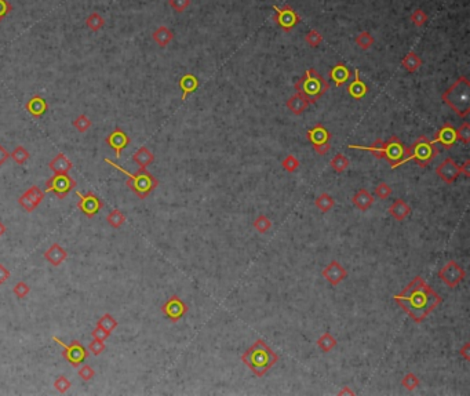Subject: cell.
I'll use <instances>...</instances> for the list:
<instances>
[{
    "mask_svg": "<svg viewBox=\"0 0 470 396\" xmlns=\"http://www.w3.org/2000/svg\"><path fill=\"white\" fill-rule=\"evenodd\" d=\"M10 279V271L6 268L5 265L0 264V284H5Z\"/></svg>",
    "mask_w": 470,
    "mask_h": 396,
    "instance_id": "55",
    "label": "cell"
},
{
    "mask_svg": "<svg viewBox=\"0 0 470 396\" xmlns=\"http://www.w3.org/2000/svg\"><path fill=\"white\" fill-rule=\"evenodd\" d=\"M349 149H362L371 152L372 155L378 158V159L388 160L392 170L401 166V164L407 163L408 156H410V150L404 144H402L398 137L393 136L389 138L388 141H382V140H376L374 144L370 146L362 145H348Z\"/></svg>",
    "mask_w": 470,
    "mask_h": 396,
    "instance_id": "2",
    "label": "cell"
},
{
    "mask_svg": "<svg viewBox=\"0 0 470 396\" xmlns=\"http://www.w3.org/2000/svg\"><path fill=\"white\" fill-rule=\"evenodd\" d=\"M306 138L312 144L316 153L320 156H324L331 149V133L323 124L319 123L310 130H307Z\"/></svg>",
    "mask_w": 470,
    "mask_h": 396,
    "instance_id": "9",
    "label": "cell"
},
{
    "mask_svg": "<svg viewBox=\"0 0 470 396\" xmlns=\"http://www.w3.org/2000/svg\"><path fill=\"white\" fill-rule=\"evenodd\" d=\"M393 300L415 323H422L443 302L439 293L420 276H415L401 293L394 294Z\"/></svg>",
    "mask_w": 470,
    "mask_h": 396,
    "instance_id": "1",
    "label": "cell"
},
{
    "mask_svg": "<svg viewBox=\"0 0 470 396\" xmlns=\"http://www.w3.org/2000/svg\"><path fill=\"white\" fill-rule=\"evenodd\" d=\"M91 336H93V338H95V340H100V341H106L110 334H109V333H106V332H104L102 328L95 327L94 330L91 332Z\"/></svg>",
    "mask_w": 470,
    "mask_h": 396,
    "instance_id": "54",
    "label": "cell"
},
{
    "mask_svg": "<svg viewBox=\"0 0 470 396\" xmlns=\"http://www.w3.org/2000/svg\"><path fill=\"white\" fill-rule=\"evenodd\" d=\"M73 188H76V181L69 175V173L54 174L46 182V193L51 192L57 195L58 199H63Z\"/></svg>",
    "mask_w": 470,
    "mask_h": 396,
    "instance_id": "8",
    "label": "cell"
},
{
    "mask_svg": "<svg viewBox=\"0 0 470 396\" xmlns=\"http://www.w3.org/2000/svg\"><path fill=\"white\" fill-rule=\"evenodd\" d=\"M43 257H44V260L49 261L51 265L59 267L63 261L68 258V251L65 250L59 243H54V245L43 254Z\"/></svg>",
    "mask_w": 470,
    "mask_h": 396,
    "instance_id": "22",
    "label": "cell"
},
{
    "mask_svg": "<svg viewBox=\"0 0 470 396\" xmlns=\"http://www.w3.org/2000/svg\"><path fill=\"white\" fill-rule=\"evenodd\" d=\"M5 233H6V225L0 221V237L3 236Z\"/></svg>",
    "mask_w": 470,
    "mask_h": 396,
    "instance_id": "60",
    "label": "cell"
},
{
    "mask_svg": "<svg viewBox=\"0 0 470 396\" xmlns=\"http://www.w3.org/2000/svg\"><path fill=\"white\" fill-rule=\"evenodd\" d=\"M457 138L463 144H469L470 142V124L467 122H465L459 127V130H457Z\"/></svg>",
    "mask_w": 470,
    "mask_h": 396,
    "instance_id": "49",
    "label": "cell"
},
{
    "mask_svg": "<svg viewBox=\"0 0 470 396\" xmlns=\"http://www.w3.org/2000/svg\"><path fill=\"white\" fill-rule=\"evenodd\" d=\"M43 199H44V192L41 191L39 187H36V185H33L24 195L19 196L18 203L25 211L32 213L43 202Z\"/></svg>",
    "mask_w": 470,
    "mask_h": 396,
    "instance_id": "16",
    "label": "cell"
},
{
    "mask_svg": "<svg viewBox=\"0 0 470 396\" xmlns=\"http://www.w3.org/2000/svg\"><path fill=\"white\" fill-rule=\"evenodd\" d=\"M53 340L63 348V359L68 360L69 363L72 364V366H75V367H77L79 364H82L83 362L87 359V356H88L87 349L79 341H72L68 345V344H65V342L61 341V340L57 337H53Z\"/></svg>",
    "mask_w": 470,
    "mask_h": 396,
    "instance_id": "12",
    "label": "cell"
},
{
    "mask_svg": "<svg viewBox=\"0 0 470 396\" xmlns=\"http://www.w3.org/2000/svg\"><path fill=\"white\" fill-rule=\"evenodd\" d=\"M10 156L13 158V160L17 164H24L25 162L29 160V158H31V153H29V150H28L27 148H24V146L19 145L13 150V153H10Z\"/></svg>",
    "mask_w": 470,
    "mask_h": 396,
    "instance_id": "39",
    "label": "cell"
},
{
    "mask_svg": "<svg viewBox=\"0 0 470 396\" xmlns=\"http://www.w3.org/2000/svg\"><path fill=\"white\" fill-rule=\"evenodd\" d=\"M13 11V6L10 5L9 0H0V23Z\"/></svg>",
    "mask_w": 470,
    "mask_h": 396,
    "instance_id": "53",
    "label": "cell"
},
{
    "mask_svg": "<svg viewBox=\"0 0 470 396\" xmlns=\"http://www.w3.org/2000/svg\"><path fill=\"white\" fill-rule=\"evenodd\" d=\"M317 346L320 348L321 352H324V354H328L334 349L335 346H337V340L335 337L331 334L330 332H326L321 334L319 340H317Z\"/></svg>",
    "mask_w": 470,
    "mask_h": 396,
    "instance_id": "32",
    "label": "cell"
},
{
    "mask_svg": "<svg viewBox=\"0 0 470 396\" xmlns=\"http://www.w3.org/2000/svg\"><path fill=\"white\" fill-rule=\"evenodd\" d=\"M105 163L110 164L112 167H115V169L119 170V171H122L123 174H126V185L130 188L140 199H146V197L158 188L159 180L156 177H153L146 169H140L136 174H132L130 173V171H127L126 169L120 167L118 163H115V162H112L110 159H105Z\"/></svg>",
    "mask_w": 470,
    "mask_h": 396,
    "instance_id": "5",
    "label": "cell"
},
{
    "mask_svg": "<svg viewBox=\"0 0 470 396\" xmlns=\"http://www.w3.org/2000/svg\"><path fill=\"white\" fill-rule=\"evenodd\" d=\"M461 173H463L466 177L470 175V160H466L465 163L461 166Z\"/></svg>",
    "mask_w": 470,
    "mask_h": 396,
    "instance_id": "58",
    "label": "cell"
},
{
    "mask_svg": "<svg viewBox=\"0 0 470 396\" xmlns=\"http://www.w3.org/2000/svg\"><path fill=\"white\" fill-rule=\"evenodd\" d=\"M118 324H119L118 320L113 318L112 315L105 314L104 316H101L100 320L97 322V327L102 328L104 332H106V333H109V334H110V333H112L113 330H115V328L118 327Z\"/></svg>",
    "mask_w": 470,
    "mask_h": 396,
    "instance_id": "34",
    "label": "cell"
},
{
    "mask_svg": "<svg viewBox=\"0 0 470 396\" xmlns=\"http://www.w3.org/2000/svg\"><path fill=\"white\" fill-rule=\"evenodd\" d=\"M13 293H14V296L18 297V298H25V297L31 293V287H29L28 283L21 280V282H18L17 284H15V286L13 287Z\"/></svg>",
    "mask_w": 470,
    "mask_h": 396,
    "instance_id": "47",
    "label": "cell"
},
{
    "mask_svg": "<svg viewBox=\"0 0 470 396\" xmlns=\"http://www.w3.org/2000/svg\"><path fill=\"white\" fill-rule=\"evenodd\" d=\"M459 355H461L466 362H470V342H466L465 345L462 346L461 349H459Z\"/></svg>",
    "mask_w": 470,
    "mask_h": 396,
    "instance_id": "56",
    "label": "cell"
},
{
    "mask_svg": "<svg viewBox=\"0 0 470 396\" xmlns=\"http://www.w3.org/2000/svg\"><path fill=\"white\" fill-rule=\"evenodd\" d=\"M367 93H368V87H367L366 83L360 79V71L356 69V71H354V79H353V82L348 86V94L350 97H353L354 100H362V98H364V97L367 96Z\"/></svg>",
    "mask_w": 470,
    "mask_h": 396,
    "instance_id": "23",
    "label": "cell"
},
{
    "mask_svg": "<svg viewBox=\"0 0 470 396\" xmlns=\"http://www.w3.org/2000/svg\"><path fill=\"white\" fill-rule=\"evenodd\" d=\"M436 174L445 184H452L454 181H457V178L462 174L461 166H458L452 158H447L436 167Z\"/></svg>",
    "mask_w": 470,
    "mask_h": 396,
    "instance_id": "15",
    "label": "cell"
},
{
    "mask_svg": "<svg viewBox=\"0 0 470 396\" xmlns=\"http://www.w3.org/2000/svg\"><path fill=\"white\" fill-rule=\"evenodd\" d=\"M106 221H108V224L110 227L115 228V229H119L123 224L126 223V215L123 214L120 210L115 209L106 215Z\"/></svg>",
    "mask_w": 470,
    "mask_h": 396,
    "instance_id": "37",
    "label": "cell"
},
{
    "mask_svg": "<svg viewBox=\"0 0 470 396\" xmlns=\"http://www.w3.org/2000/svg\"><path fill=\"white\" fill-rule=\"evenodd\" d=\"M130 142H131L130 137L127 136L126 133L123 131L120 127H116L108 137H106V144H108V146H110L112 149H115L118 159L122 156L123 150L130 145Z\"/></svg>",
    "mask_w": 470,
    "mask_h": 396,
    "instance_id": "19",
    "label": "cell"
},
{
    "mask_svg": "<svg viewBox=\"0 0 470 396\" xmlns=\"http://www.w3.org/2000/svg\"><path fill=\"white\" fill-rule=\"evenodd\" d=\"M401 67L406 69L407 72L414 73L422 67V59H420L419 55H416L414 51H410V53L402 58Z\"/></svg>",
    "mask_w": 470,
    "mask_h": 396,
    "instance_id": "31",
    "label": "cell"
},
{
    "mask_svg": "<svg viewBox=\"0 0 470 396\" xmlns=\"http://www.w3.org/2000/svg\"><path fill=\"white\" fill-rule=\"evenodd\" d=\"M94 369H93L91 366H88V364H83L82 367H80V370H79V377L82 378L83 381H90V380L94 378Z\"/></svg>",
    "mask_w": 470,
    "mask_h": 396,
    "instance_id": "52",
    "label": "cell"
},
{
    "mask_svg": "<svg viewBox=\"0 0 470 396\" xmlns=\"http://www.w3.org/2000/svg\"><path fill=\"white\" fill-rule=\"evenodd\" d=\"M152 39L156 41V45H158L159 47H166V46L170 45L172 39H174V33H172V31L170 28L162 25V27H159L158 29L152 33Z\"/></svg>",
    "mask_w": 470,
    "mask_h": 396,
    "instance_id": "29",
    "label": "cell"
},
{
    "mask_svg": "<svg viewBox=\"0 0 470 396\" xmlns=\"http://www.w3.org/2000/svg\"><path fill=\"white\" fill-rule=\"evenodd\" d=\"M330 89V83L317 72L316 69H307L302 78L295 83V90L305 98L309 104H315L317 100L326 94Z\"/></svg>",
    "mask_w": 470,
    "mask_h": 396,
    "instance_id": "6",
    "label": "cell"
},
{
    "mask_svg": "<svg viewBox=\"0 0 470 396\" xmlns=\"http://www.w3.org/2000/svg\"><path fill=\"white\" fill-rule=\"evenodd\" d=\"M71 385H72V383H71V381H69L68 378L65 377V376H59V377L54 381V388L59 392V393H65V392H68Z\"/></svg>",
    "mask_w": 470,
    "mask_h": 396,
    "instance_id": "48",
    "label": "cell"
},
{
    "mask_svg": "<svg viewBox=\"0 0 470 396\" xmlns=\"http://www.w3.org/2000/svg\"><path fill=\"white\" fill-rule=\"evenodd\" d=\"M441 100L459 118H466L470 114V83L467 78H458L452 86L444 91Z\"/></svg>",
    "mask_w": 470,
    "mask_h": 396,
    "instance_id": "4",
    "label": "cell"
},
{
    "mask_svg": "<svg viewBox=\"0 0 470 396\" xmlns=\"http://www.w3.org/2000/svg\"><path fill=\"white\" fill-rule=\"evenodd\" d=\"M86 25L88 29H91L93 32H98L102 28L105 27V19L104 17H101L98 13H91L86 19Z\"/></svg>",
    "mask_w": 470,
    "mask_h": 396,
    "instance_id": "35",
    "label": "cell"
},
{
    "mask_svg": "<svg viewBox=\"0 0 470 396\" xmlns=\"http://www.w3.org/2000/svg\"><path fill=\"white\" fill-rule=\"evenodd\" d=\"M77 197H79V202H77V207L79 210H82V213L88 218H93L95 215L98 214V211H100L102 207H104V203L101 201L98 196L93 193V192H88V193H82V192H76Z\"/></svg>",
    "mask_w": 470,
    "mask_h": 396,
    "instance_id": "13",
    "label": "cell"
},
{
    "mask_svg": "<svg viewBox=\"0 0 470 396\" xmlns=\"http://www.w3.org/2000/svg\"><path fill=\"white\" fill-rule=\"evenodd\" d=\"M285 105H287V108H288V111L291 112V114L299 116V115H302L303 112L307 109V106H309L310 104H309V102H307V101L305 100L301 94L297 93L295 96L289 97Z\"/></svg>",
    "mask_w": 470,
    "mask_h": 396,
    "instance_id": "28",
    "label": "cell"
},
{
    "mask_svg": "<svg viewBox=\"0 0 470 396\" xmlns=\"http://www.w3.org/2000/svg\"><path fill=\"white\" fill-rule=\"evenodd\" d=\"M200 86L199 79L194 76L193 73H186L180 79V89L182 90V101H186V98L193 94L194 91L197 90Z\"/></svg>",
    "mask_w": 470,
    "mask_h": 396,
    "instance_id": "24",
    "label": "cell"
},
{
    "mask_svg": "<svg viewBox=\"0 0 470 396\" xmlns=\"http://www.w3.org/2000/svg\"><path fill=\"white\" fill-rule=\"evenodd\" d=\"M281 166H283V169L285 171H288V173H294L297 170L299 169V166H301V162H299L294 155H287L281 162Z\"/></svg>",
    "mask_w": 470,
    "mask_h": 396,
    "instance_id": "42",
    "label": "cell"
},
{
    "mask_svg": "<svg viewBox=\"0 0 470 396\" xmlns=\"http://www.w3.org/2000/svg\"><path fill=\"white\" fill-rule=\"evenodd\" d=\"M374 202H375L374 196L371 195L367 189H360L352 197V203L354 205V207L362 210V211H367L371 206L374 205Z\"/></svg>",
    "mask_w": 470,
    "mask_h": 396,
    "instance_id": "26",
    "label": "cell"
},
{
    "mask_svg": "<svg viewBox=\"0 0 470 396\" xmlns=\"http://www.w3.org/2000/svg\"><path fill=\"white\" fill-rule=\"evenodd\" d=\"M50 170H53L54 174H61V173H69L73 169V163L66 158L65 153L59 152L58 155L51 159V162L49 163Z\"/></svg>",
    "mask_w": 470,
    "mask_h": 396,
    "instance_id": "25",
    "label": "cell"
},
{
    "mask_svg": "<svg viewBox=\"0 0 470 396\" xmlns=\"http://www.w3.org/2000/svg\"><path fill=\"white\" fill-rule=\"evenodd\" d=\"M354 41H356L359 49H362V50H368V49H371V46L374 45V41L375 40H374V37L371 36L370 32L364 31V32L359 33L357 36H356V39H354Z\"/></svg>",
    "mask_w": 470,
    "mask_h": 396,
    "instance_id": "38",
    "label": "cell"
},
{
    "mask_svg": "<svg viewBox=\"0 0 470 396\" xmlns=\"http://www.w3.org/2000/svg\"><path fill=\"white\" fill-rule=\"evenodd\" d=\"M25 109L31 114V116H33L35 119H39L49 111V104H47V101L41 96H33L25 104Z\"/></svg>",
    "mask_w": 470,
    "mask_h": 396,
    "instance_id": "21",
    "label": "cell"
},
{
    "mask_svg": "<svg viewBox=\"0 0 470 396\" xmlns=\"http://www.w3.org/2000/svg\"><path fill=\"white\" fill-rule=\"evenodd\" d=\"M330 166L335 173H344L345 170L349 167V159L344 153H338V155H335L334 158L331 159Z\"/></svg>",
    "mask_w": 470,
    "mask_h": 396,
    "instance_id": "36",
    "label": "cell"
},
{
    "mask_svg": "<svg viewBox=\"0 0 470 396\" xmlns=\"http://www.w3.org/2000/svg\"><path fill=\"white\" fill-rule=\"evenodd\" d=\"M338 393H339V395H354V392H353L349 387H345L344 389H341V391H339Z\"/></svg>",
    "mask_w": 470,
    "mask_h": 396,
    "instance_id": "59",
    "label": "cell"
},
{
    "mask_svg": "<svg viewBox=\"0 0 470 396\" xmlns=\"http://www.w3.org/2000/svg\"><path fill=\"white\" fill-rule=\"evenodd\" d=\"M432 141L434 144H441L445 149H451L458 141L457 128L454 127L451 123H444L434 134V138Z\"/></svg>",
    "mask_w": 470,
    "mask_h": 396,
    "instance_id": "17",
    "label": "cell"
},
{
    "mask_svg": "<svg viewBox=\"0 0 470 396\" xmlns=\"http://www.w3.org/2000/svg\"><path fill=\"white\" fill-rule=\"evenodd\" d=\"M254 228L257 229L259 233H266L269 229L272 228V221L271 218H267L266 215H258L255 221H254Z\"/></svg>",
    "mask_w": 470,
    "mask_h": 396,
    "instance_id": "40",
    "label": "cell"
},
{
    "mask_svg": "<svg viewBox=\"0 0 470 396\" xmlns=\"http://www.w3.org/2000/svg\"><path fill=\"white\" fill-rule=\"evenodd\" d=\"M305 41H306L310 47H317V46H320L321 43H323V36H321V33L319 32V31L312 29V31H309V32L306 33Z\"/></svg>",
    "mask_w": 470,
    "mask_h": 396,
    "instance_id": "45",
    "label": "cell"
},
{
    "mask_svg": "<svg viewBox=\"0 0 470 396\" xmlns=\"http://www.w3.org/2000/svg\"><path fill=\"white\" fill-rule=\"evenodd\" d=\"M408 150H410L408 162L414 160L419 167L429 166L430 162L439 155V149H437V146L434 145V142L423 136L412 142Z\"/></svg>",
    "mask_w": 470,
    "mask_h": 396,
    "instance_id": "7",
    "label": "cell"
},
{
    "mask_svg": "<svg viewBox=\"0 0 470 396\" xmlns=\"http://www.w3.org/2000/svg\"><path fill=\"white\" fill-rule=\"evenodd\" d=\"M315 205L319 210H320L321 213H327V211H330L332 207L335 206V201L334 197L328 193H321L320 196H317L316 201H315Z\"/></svg>",
    "mask_w": 470,
    "mask_h": 396,
    "instance_id": "33",
    "label": "cell"
},
{
    "mask_svg": "<svg viewBox=\"0 0 470 396\" xmlns=\"http://www.w3.org/2000/svg\"><path fill=\"white\" fill-rule=\"evenodd\" d=\"M241 360L257 377H262L279 362V356L263 340H257L241 355Z\"/></svg>",
    "mask_w": 470,
    "mask_h": 396,
    "instance_id": "3",
    "label": "cell"
},
{
    "mask_svg": "<svg viewBox=\"0 0 470 396\" xmlns=\"http://www.w3.org/2000/svg\"><path fill=\"white\" fill-rule=\"evenodd\" d=\"M9 158H10V153L7 152V149H6L5 146L0 144V167H2L3 164H5L6 162H7V159H9Z\"/></svg>",
    "mask_w": 470,
    "mask_h": 396,
    "instance_id": "57",
    "label": "cell"
},
{
    "mask_svg": "<svg viewBox=\"0 0 470 396\" xmlns=\"http://www.w3.org/2000/svg\"><path fill=\"white\" fill-rule=\"evenodd\" d=\"M350 78H352V72L344 62H338L331 68L330 79L337 87H342Z\"/></svg>",
    "mask_w": 470,
    "mask_h": 396,
    "instance_id": "20",
    "label": "cell"
},
{
    "mask_svg": "<svg viewBox=\"0 0 470 396\" xmlns=\"http://www.w3.org/2000/svg\"><path fill=\"white\" fill-rule=\"evenodd\" d=\"M419 384H420L419 378L416 377L414 373L406 374L404 378L401 380V385L406 388L407 391H414V389H416V388L419 387Z\"/></svg>",
    "mask_w": 470,
    "mask_h": 396,
    "instance_id": "43",
    "label": "cell"
},
{
    "mask_svg": "<svg viewBox=\"0 0 470 396\" xmlns=\"http://www.w3.org/2000/svg\"><path fill=\"white\" fill-rule=\"evenodd\" d=\"M323 278L330 283L331 286H338L339 283L344 282L348 278V271L339 264L338 261H331L326 268L323 269Z\"/></svg>",
    "mask_w": 470,
    "mask_h": 396,
    "instance_id": "18",
    "label": "cell"
},
{
    "mask_svg": "<svg viewBox=\"0 0 470 396\" xmlns=\"http://www.w3.org/2000/svg\"><path fill=\"white\" fill-rule=\"evenodd\" d=\"M105 348H106V345H105V341H100V340H95V338L90 342V345H88V349H90V352L95 356L101 355V354L105 351Z\"/></svg>",
    "mask_w": 470,
    "mask_h": 396,
    "instance_id": "51",
    "label": "cell"
},
{
    "mask_svg": "<svg viewBox=\"0 0 470 396\" xmlns=\"http://www.w3.org/2000/svg\"><path fill=\"white\" fill-rule=\"evenodd\" d=\"M410 19H411V23L414 24L415 27L420 28L423 27L426 24V21H428V15H426V13L422 9H415L412 11Z\"/></svg>",
    "mask_w": 470,
    "mask_h": 396,
    "instance_id": "44",
    "label": "cell"
},
{
    "mask_svg": "<svg viewBox=\"0 0 470 396\" xmlns=\"http://www.w3.org/2000/svg\"><path fill=\"white\" fill-rule=\"evenodd\" d=\"M439 278L441 279V282L444 284H447L451 289H455L461 284L466 278L465 269L462 268L461 265L458 264L457 261H448L447 264L444 265L443 268L439 271Z\"/></svg>",
    "mask_w": 470,
    "mask_h": 396,
    "instance_id": "11",
    "label": "cell"
},
{
    "mask_svg": "<svg viewBox=\"0 0 470 396\" xmlns=\"http://www.w3.org/2000/svg\"><path fill=\"white\" fill-rule=\"evenodd\" d=\"M273 10H275L273 21L277 24V27L285 31V32H289L291 29H294L302 21L299 14L288 5L283 6V7L273 6Z\"/></svg>",
    "mask_w": 470,
    "mask_h": 396,
    "instance_id": "10",
    "label": "cell"
},
{
    "mask_svg": "<svg viewBox=\"0 0 470 396\" xmlns=\"http://www.w3.org/2000/svg\"><path fill=\"white\" fill-rule=\"evenodd\" d=\"M188 305H186L184 300H181L178 296H171L168 298L163 305H162V314L168 318L171 322H178L181 320L186 314H188Z\"/></svg>",
    "mask_w": 470,
    "mask_h": 396,
    "instance_id": "14",
    "label": "cell"
},
{
    "mask_svg": "<svg viewBox=\"0 0 470 396\" xmlns=\"http://www.w3.org/2000/svg\"><path fill=\"white\" fill-rule=\"evenodd\" d=\"M389 214L392 215L396 221H402L411 214V207L408 206L407 202H404L402 199H396L393 202V205L389 207Z\"/></svg>",
    "mask_w": 470,
    "mask_h": 396,
    "instance_id": "27",
    "label": "cell"
},
{
    "mask_svg": "<svg viewBox=\"0 0 470 396\" xmlns=\"http://www.w3.org/2000/svg\"><path fill=\"white\" fill-rule=\"evenodd\" d=\"M91 126H93V122L87 118L86 115H79V116L73 120V127L76 128L79 133H86Z\"/></svg>",
    "mask_w": 470,
    "mask_h": 396,
    "instance_id": "41",
    "label": "cell"
},
{
    "mask_svg": "<svg viewBox=\"0 0 470 396\" xmlns=\"http://www.w3.org/2000/svg\"><path fill=\"white\" fill-rule=\"evenodd\" d=\"M390 195H392V188H390V185H389L388 182H381V184L376 185L375 196L378 199L385 201V199H388Z\"/></svg>",
    "mask_w": 470,
    "mask_h": 396,
    "instance_id": "46",
    "label": "cell"
},
{
    "mask_svg": "<svg viewBox=\"0 0 470 396\" xmlns=\"http://www.w3.org/2000/svg\"><path fill=\"white\" fill-rule=\"evenodd\" d=\"M168 5L176 13H184L190 6V0H168Z\"/></svg>",
    "mask_w": 470,
    "mask_h": 396,
    "instance_id": "50",
    "label": "cell"
},
{
    "mask_svg": "<svg viewBox=\"0 0 470 396\" xmlns=\"http://www.w3.org/2000/svg\"><path fill=\"white\" fill-rule=\"evenodd\" d=\"M132 160L140 166V169H146L148 166H150L154 162V155L146 146H141L140 149L132 155Z\"/></svg>",
    "mask_w": 470,
    "mask_h": 396,
    "instance_id": "30",
    "label": "cell"
}]
</instances>
